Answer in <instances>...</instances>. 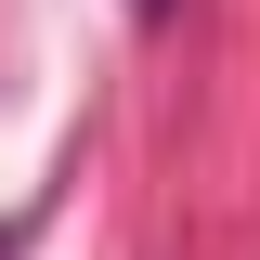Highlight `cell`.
Masks as SVG:
<instances>
[{
    "mask_svg": "<svg viewBox=\"0 0 260 260\" xmlns=\"http://www.w3.org/2000/svg\"><path fill=\"white\" fill-rule=\"evenodd\" d=\"M130 13H169V0H130Z\"/></svg>",
    "mask_w": 260,
    "mask_h": 260,
    "instance_id": "1",
    "label": "cell"
}]
</instances>
